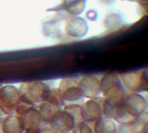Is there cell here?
Returning <instances> with one entry per match:
<instances>
[{"label":"cell","mask_w":148,"mask_h":133,"mask_svg":"<svg viewBox=\"0 0 148 133\" xmlns=\"http://www.w3.org/2000/svg\"><path fill=\"white\" fill-rule=\"evenodd\" d=\"M24 130H38L41 128L43 120L37 109L34 107L20 115Z\"/></svg>","instance_id":"30bf717a"},{"label":"cell","mask_w":148,"mask_h":133,"mask_svg":"<svg viewBox=\"0 0 148 133\" xmlns=\"http://www.w3.org/2000/svg\"><path fill=\"white\" fill-rule=\"evenodd\" d=\"M141 133H148V121L144 123L141 128Z\"/></svg>","instance_id":"7402d4cb"},{"label":"cell","mask_w":148,"mask_h":133,"mask_svg":"<svg viewBox=\"0 0 148 133\" xmlns=\"http://www.w3.org/2000/svg\"><path fill=\"white\" fill-rule=\"evenodd\" d=\"M38 110L41 116L43 122L51 123L61 111V108L60 106L55 105L47 101H44L41 102V104L39 105Z\"/></svg>","instance_id":"7c38bea8"},{"label":"cell","mask_w":148,"mask_h":133,"mask_svg":"<svg viewBox=\"0 0 148 133\" xmlns=\"http://www.w3.org/2000/svg\"><path fill=\"white\" fill-rule=\"evenodd\" d=\"M40 133H57L51 128H42L40 129Z\"/></svg>","instance_id":"44dd1931"},{"label":"cell","mask_w":148,"mask_h":133,"mask_svg":"<svg viewBox=\"0 0 148 133\" xmlns=\"http://www.w3.org/2000/svg\"><path fill=\"white\" fill-rule=\"evenodd\" d=\"M0 90H1V86H0Z\"/></svg>","instance_id":"d4e9b609"},{"label":"cell","mask_w":148,"mask_h":133,"mask_svg":"<svg viewBox=\"0 0 148 133\" xmlns=\"http://www.w3.org/2000/svg\"><path fill=\"white\" fill-rule=\"evenodd\" d=\"M100 89L105 103L112 106L123 105L126 92L120 78L115 73H107L100 80Z\"/></svg>","instance_id":"6da1fadb"},{"label":"cell","mask_w":148,"mask_h":133,"mask_svg":"<svg viewBox=\"0 0 148 133\" xmlns=\"http://www.w3.org/2000/svg\"><path fill=\"white\" fill-rule=\"evenodd\" d=\"M45 101H47L51 104H53L55 105L60 106V107L64 104V102L58 88V89L57 88H50V91H49V93H48V96H47V98Z\"/></svg>","instance_id":"e0dca14e"},{"label":"cell","mask_w":148,"mask_h":133,"mask_svg":"<svg viewBox=\"0 0 148 133\" xmlns=\"http://www.w3.org/2000/svg\"><path fill=\"white\" fill-rule=\"evenodd\" d=\"M123 106L130 115L136 117L146 110L147 103L142 95L138 93H131L126 95Z\"/></svg>","instance_id":"8992f818"},{"label":"cell","mask_w":148,"mask_h":133,"mask_svg":"<svg viewBox=\"0 0 148 133\" xmlns=\"http://www.w3.org/2000/svg\"><path fill=\"white\" fill-rule=\"evenodd\" d=\"M64 109L66 110L67 111H69V112L71 114V116L74 117V119H75V122H76V126H78V125L80 124L82 122H84L83 116H82L81 106H80V105L71 104V105L65 106Z\"/></svg>","instance_id":"ac0fdd59"},{"label":"cell","mask_w":148,"mask_h":133,"mask_svg":"<svg viewBox=\"0 0 148 133\" xmlns=\"http://www.w3.org/2000/svg\"><path fill=\"white\" fill-rule=\"evenodd\" d=\"M4 133H23L24 127L19 115H8L2 123Z\"/></svg>","instance_id":"4fadbf2b"},{"label":"cell","mask_w":148,"mask_h":133,"mask_svg":"<svg viewBox=\"0 0 148 133\" xmlns=\"http://www.w3.org/2000/svg\"><path fill=\"white\" fill-rule=\"evenodd\" d=\"M120 81L125 89L131 91H136L141 87L142 73L139 72L123 73L120 75Z\"/></svg>","instance_id":"8fae6325"},{"label":"cell","mask_w":148,"mask_h":133,"mask_svg":"<svg viewBox=\"0 0 148 133\" xmlns=\"http://www.w3.org/2000/svg\"><path fill=\"white\" fill-rule=\"evenodd\" d=\"M79 126V133H94V130L89 125L87 122H82Z\"/></svg>","instance_id":"d6986e66"},{"label":"cell","mask_w":148,"mask_h":133,"mask_svg":"<svg viewBox=\"0 0 148 133\" xmlns=\"http://www.w3.org/2000/svg\"><path fill=\"white\" fill-rule=\"evenodd\" d=\"M40 129H38V130H25V133H40Z\"/></svg>","instance_id":"cb8c5ba5"},{"label":"cell","mask_w":148,"mask_h":133,"mask_svg":"<svg viewBox=\"0 0 148 133\" xmlns=\"http://www.w3.org/2000/svg\"><path fill=\"white\" fill-rule=\"evenodd\" d=\"M93 130L94 133H118V125L112 118L103 117L95 122Z\"/></svg>","instance_id":"5bb4252c"},{"label":"cell","mask_w":148,"mask_h":133,"mask_svg":"<svg viewBox=\"0 0 148 133\" xmlns=\"http://www.w3.org/2000/svg\"><path fill=\"white\" fill-rule=\"evenodd\" d=\"M58 133H79L75 129L72 128V129H69V130H63V131H60Z\"/></svg>","instance_id":"603a6c76"},{"label":"cell","mask_w":148,"mask_h":133,"mask_svg":"<svg viewBox=\"0 0 148 133\" xmlns=\"http://www.w3.org/2000/svg\"><path fill=\"white\" fill-rule=\"evenodd\" d=\"M79 89L84 96V98H96L101 92L100 81L91 75L84 76L79 82Z\"/></svg>","instance_id":"52a82bcc"},{"label":"cell","mask_w":148,"mask_h":133,"mask_svg":"<svg viewBox=\"0 0 148 133\" xmlns=\"http://www.w3.org/2000/svg\"><path fill=\"white\" fill-rule=\"evenodd\" d=\"M105 99L102 98H92L86 101L82 106V116L84 122L95 123L104 116Z\"/></svg>","instance_id":"277c9868"},{"label":"cell","mask_w":148,"mask_h":133,"mask_svg":"<svg viewBox=\"0 0 148 133\" xmlns=\"http://www.w3.org/2000/svg\"><path fill=\"white\" fill-rule=\"evenodd\" d=\"M62 5L67 13L77 17L86 9V0H63Z\"/></svg>","instance_id":"9a60e30c"},{"label":"cell","mask_w":148,"mask_h":133,"mask_svg":"<svg viewBox=\"0 0 148 133\" xmlns=\"http://www.w3.org/2000/svg\"><path fill=\"white\" fill-rule=\"evenodd\" d=\"M88 12H89V13H91V15L86 14V17H87V18H88V19H90L91 21H94V20H96V19H97L98 13H97V12H96L95 10H91V11H89Z\"/></svg>","instance_id":"ffe728a7"},{"label":"cell","mask_w":148,"mask_h":133,"mask_svg":"<svg viewBox=\"0 0 148 133\" xmlns=\"http://www.w3.org/2000/svg\"><path fill=\"white\" fill-rule=\"evenodd\" d=\"M118 133H141V127L135 122V119L129 123H119Z\"/></svg>","instance_id":"2e32d148"},{"label":"cell","mask_w":148,"mask_h":133,"mask_svg":"<svg viewBox=\"0 0 148 133\" xmlns=\"http://www.w3.org/2000/svg\"><path fill=\"white\" fill-rule=\"evenodd\" d=\"M64 101L75 102L80 101L84 98L81 90L79 86V82L71 78H64L61 80L58 87Z\"/></svg>","instance_id":"5b68a950"},{"label":"cell","mask_w":148,"mask_h":133,"mask_svg":"<svg viewBox=\"0 0 148 133\" xmlns=\"http://www.w3.org/2000/svg\"><path fill=\"white\" fill-rule=\"evenodd\" d=\"M88 25L85 18L75 17L69 19L64 26L65 32L71 38H81L88 32Z\"/></svg>","instance_id":"ba28073f"},{"label":"cell","mask_w":148,"mask_h":133,"mask_svg":"<svg viewBox=\"0 0 148 133\" xmlns=\"http://www.w3.org/2000/svg\"><path fill=\"white\" fill-rule=\"evenodd\" d=\"M49 91L50 87L39 81L23 83L18 89L21 100L33 105L45 101Z\"/></svg>","instance_id":"7a4b0ae2"},{"label":"cell","mask_w":148,"mask_h":133,"mask_svg":"<svg viewBox=\"0 0 148 133\" xmlns=\"http://www.w3.org/2000/svg\"><path fill=\"white\" fill-rule=\"evenodd\" d=\"M21 98L18 90L13 85H5L0 90V109L6 115L15 111Z\"/></svg>","instance_id":"3957f363"},{"label":"cell","mask_w":148,"mask_h":133,"mask_svg":"<svg viewBox=\"0 0 148 133\" xmlns=\"http://www.w3.org/2000/svg\"><path fill=\"white\" fill-rule=\"evenodd\" d=\"M50 125L51 129L58 133L60 131L74 128L76 126V122L71 114L64 109L63 110H61L57 117L51 123H50Z\"/></svg>","instance_id":"9c48e42d"}]
</instances>
